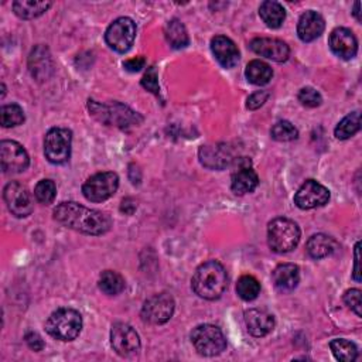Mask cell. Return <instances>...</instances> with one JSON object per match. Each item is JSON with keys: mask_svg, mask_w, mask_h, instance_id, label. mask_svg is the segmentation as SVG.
<instances>
[{"mask_svg": "<svg viewBox=\"0 0 362 362\" xmlns=\"http://www.w3.org/2000/svg\"><path fill=\"white\" fill-rule=\"evenodd\" d=\"M52 214L58 223L86 235H103L112 228V218L107 214L74 201L58 204Z\"/></svg>", "mask_w": 362, "mask_h": 362, "instance_id": "cell-1", "label": "cell"}, {"mask_svg": "<svg viewBox=\"0 0 362 362\" xmlns=\"http://www.w3.org/2000/svg\"><path fill=\"white\" fill-rule=\"evenodd\" d=\"M226 284V270L216 260H208L199 264L191 280V286L195 294L205 300L219 298L223 294Z\"/></svg>", "mask_w": 362, "mask_h": 362, "instance_id": "cell-2", "label": "cell"}, {"mask_svg": "<svg viewBox=\"0 0 362 362\" xmlns=\"http://www.w3.org/2000/svg\"><path fill=\"white\" fill-rule=\"evenodd\" d=\"M88 109L90 115L106 126H115L119 129H130L139 126L143 122V117L130 109L129 106L120 102L99 103L96 100L88 102Z\"/></svg>", "mask_w": 362, "mask_h": 362, "instance_id": "cell-3", "label": "cell"}, {"mask_svg": "<svg viewBox=\"0 0 362 362\" xmlns=\"http://www.w3.org/2000/svg\"><path fill=\"white\" fill-rule=\"evenodd\" d=\"M45 329L55 339L72 341L81 334L82 317L74 308H58L48 317Z\"/></svg>", "mask_w": 362, "mask_h": 362, "instance_id": "cell-4", "label": "cell"}, {"mask_svg": "<svg viewBox=\"0 0 362 362\" xmlns=\"http://www.w3.org/2000/svg\"><path fill=\"white\" fill-rule=\"evenodd\" d=\"M300 242V228L287 218H276L267 226V243L276 253H287Z\"/></svg>", "mask_w": 362, "mask_h": 362, "instance_id": "cell-5", "label": "cell"}, {"mask_svg": "<svg viewBox=\"0 0 362 362\" xmlns=\"http://www.w3.org/2000/svg\"><path fill=\"white\" fill-rule=\"evenodd\" d=\"M195 351L204 356H216L226 348V338L221 328L212 324H201L191 332Z\"/></svg>", "mask_w": 362, "mask_h": 362, "instance_id": "cell-6", "label": "cell"}, {"mask_svg": "<svg viewBox=\"0 0 362 362\" xmlns=\"http://www.w3.org/2000/svg\"><path fill=\"white\" fill-rule=\"evenodd\" d=\"M72 132L65 127H52L44 139V154L52 164H64L71 156Z\"/></svg>", "mask_w": 362, "mask_h": 362, "instance_id": "cell-7", "label": "cell"}, {"mask_svg": "<svg viewBox=\"0 0 362 362\" xmlns=\"http://www.w3.org/2000/svg\"><path fill=\"white\" fill-rule=\"evenodd\" d=\"M117 174L112 171H105L89 177L82 185V194L90 202H102L109 199L117 191Z\"/></svg>", "mask_w": 362, "mask_h": 362, "instance_id": "cell-8", "label": "cell"}, {"mask_svg": "<svg viewBox=\"0 0 362 362\" xmlns=\"http://www.w3.org/2000/svg\"><path fill=\"white\" fill-rule=\"evenodd\" d=\"M136 37V24L130 17L116 18L105 33L106 44L116 52H127Z\"/></svg>", "mask_w": 362, "mask_h": 362, "instance_id": "cell-9", "label": "cell"}, {"mask_svg": "<svg viewBox=\"0 0 362 362\" xmlns=\"http://www.w3.org/2000/svg\"><path fill=\"white\" fill-rule=\"evenodd\" d=\"M175 308L174 298L168 293H157L148 297L141 307V318L154 325L167 322Z\"/></svg>", "mask_w": 362, "mask_h": 362, "instance_id": "cell-10", "label": "cell"}, {"mask_svg": "<svg viewBox=\"0 0 362 362\" xmlns=\"http://www.w3.org/2000/svg\"><path fill=\"white\" fill-rule=\"evenodd\" d=\"M110 344L120 356H133L140 349V338L136 329L124 322H116L110 329Z\"/></svg>", "mask_w": 362, "mask_h": 362, "instance_id": "cell-11", "label": "cell"}, {"mask_svg": "<svg viewBox=\"0 0 362 362\" xmlns=\"http://www.w3.org/2000/svg\"><path fill=\"white\" fill-rule=\"evenodd\" d=\"M3 199L8 211L17 216L24 218L33 212V198L27 187L17 181L8 182L3 189Z\"/></svg>", "mask_w": 362, "mask_h": 362, "instance_id": "cell-12", "label": "cell"}, {"mask_svg": "<svg viewBox=\"0 0 362 362\" xmlns=\"http://www.w3.org/2000/svg\"><path fill=\"white\" fill-rule=\"evenodd\" d=\"M0 163L1 170L6 174H16L24 171L30 158L24 147L14 140H1L0 141Z\"/></svg>", "mask_w": 362, "mask_h": 362, "instance_id": "cell-13", "label": "cell"}, {"mask_svg": "<svg viewBox=\"0 0 362 362\" xmlns=\"http://www.w3.org/2000/svg\"><path fill=\"white\" fill-rule=\"evenodd\" d=\"M328 188L315 180H307L294 195V204L300 209H313L317 206H322L328 202Z\"/></svg>", "mask_w": 362, "mask_h": 362, "instance_id": "cell-14", "label": "cell"}, {"mask_svg": "<svg viewBox=\"0 0 362 362\" xmlns=\"http://www.w3.org/2000/svg\"><path fill=\"white\" fill-rule=\"evenodd\" d=\"M236 164L238 167L232 173V178H230L232 191L238 195L252 192L259 184V177L256 171L250 167V160L246 157H242V158H238Z\"/></svg>", "mask_w": 362, "mask_h": 362, "instance_id": "cell-15", "label": "cell"}, {"mask_svg": "<svg viewBox=\"0 0 362 362\" xmlns=\"http://www.w3.org/2000/svg\"><path fill=\"white\" fill-rule=\"evenodd\" d=\"M249 47L255 54L276 62H284L290 55L288 45L284 41L277 38H267V37L253 38Z\"/></svg>", "mask_w": 362, "mask_h": 362, "instance_id": "cell-16", "label": "cell"}, {"mask_svg": "<svg viewBox=\"0 0 362 362\" xmlns=\"http://www.w3.org/2000/svg\"><path fill=\"white\" fill-rule=\"evenodd\" d=\"M328 45L331 51L342 59L354 58L358 51V41L354 33L345 27H338L331 31Z\"/></svg>", "mask_w": 362, "mask_h": 362, "instance_id": "cell-17", "label": "cell"}, {"mask_svg": "<svg viewBox=\"0 0 362 362\" xmlns=\"http://www.w3.org/2000/svg\"><path fill=\"white\" fill-rule=\"evenodd\" d=\"M199 161L206 168L223 170L232 161V154L226 144H208L199 148Z\"/></svg>", "mask_w": 362, "mask_h": 362, "instance_id": "cell-18", "label": "cell"}, {"mask_svg": "<svg viewBox=\"0 0 362 362\" xmlns=\"http://www.w3.org/2000/svg\"><path fill=\"white\" fill-rule=\"evenodd\" d=\"M211 49L216 61L226 69L233 68L239 62V49L226 35H215L211 40Z\"/></svg>", "mask_w": 362, "mask_h": 362, "instance_id": "cell-19", "label": "cell"}, {"mask_svg": "<svg viewBox=\"0 0 362 362\" xmlns=\"http://www.w3.org/2000/svg\"><path fill=\"white\" fill-rule=\"evenodd\" d=\"M324 28V17L314 10H307L305 13H303L297 23V34L304 42H310L318 38L322 34Z\"/></svg>", "mask_w": 362, "mask_h": 362, "instance_id": "cell-20", "label": "cell"}, {"mask_svg": "<svg viewBox=\"0 0 362 362\" xmlns=\"http://www.w3.org/2000/svg\"><path fill=\"white\" fill-rule=\"evenodd\" d=\"M245 322L247 331L257 338L267 335L274 328L273 315L260 308H250L245 311Z\"/></svg>", "mask_w": 362, "mask_h": 362, "instance_id": "cell-21", "label": "cell"}, {"mask_svg": "<svg viewBox=\"0 0 362 362\" xmlns=\"http://www.w3.org/2000/svg\"><path fill=\"white\" fill-rule=\"evenodd\" d=\"M273 284L280 293L293 291L300 281V270L294 263H281L272 273Z\"/></svg>", "mask_w": 362, "mask_h": 362, "instance_id": "cell-22", "label": "cell"}, {"mask_svg": "<svg viewBox=\"0 0 362 362\" xmlns=\"http://www.w3.org/2000/svg\"><path fill=\"white\" fill-rule=\"evenodd\" d=\"M28 66H30L31 75L35 76L38 81L47 79L49 75L47 71L49 72L52 71V61L48 54V49L42 45L35 47L30 54Z\"/></svg>", "mask_w": 362, "mask_h": 362, "instance_id": "cell-23", "label": "cell"}, {"mask_svg": "<svg viewBox=\"0 0 362 362\" xmlns=\"http://www.w3.org/2000/svg\"><path fill=\"white\" fill-rule=\"evenodd\" d=\"M337 247H338L337 240L325 233H315L310 236V239L305 243V249L313 259L327 257L331 253H334Z\"/></svg>", "mask_w": 362, "mask_h": 362, "instance_id": "cell-24", "label": "cell"}, {"mask_svg": "<svg viewBox=\"0 0 362 362\" xmlns=\"http://www.w3.org/2000/svg\"><path fill=\"white\" fill-rule=\"evenodd\" d=\"M259 16L267 27L279 28L286 18V10L280 3L273 0H266L259 7Z\"/></svg>", "mask_w": 362, "mask_h": 362, "instance_id": "cell-25", "label": "cell"}, {"mask_svg": "<svg viewBox=\"0 0 362 362\" xmlns=\"http://www.w3.org/2000/svg\"><path fill=\"white\" fill-rule=\"evenodd\" d=\"M164 35H165L167 42L175 49L185 48L189 42L187 28L178 18H173L165 24Z\"/></svg>", "mask_w": 362, "mask_h": 362, "instance_id": "cell-26", "label": "cell"}, {"mask_svg": "<svg viewBox=\"0 0 362 362\" xmlns=\"http://www.w3.org/2000/svg\"><path fill=\"white\" fill-rule=\"evenodd\" d=\"M245 76L250 83L262 86V85H266L270 82V79L273 76V69L270 68L269 64H266L260 59H253L246 65Z\"/></svg>", "mask_w": 362, "mask_h": 362, "instance_id": "cell-27", "label": "cell"}, {"mask_svg": "<svg viewBox=\"0 0 362 362\" xmlns=\"http://www.w3.org/2000/svg\"><path fill=\"white\" fill-rule=\"evenodd\" d=\"M51 7V1H34V0H18L13 3L16 16L24 20L35 18L45 13Z\"/></svg>", "mask_w": 362, "mask_h": 362, "instance_id": "cell-28", "label": "cell"}, {"mask_svg": "<svg viewBox=\"0 0 362 362\" xmlns=\"http://www.w3.org/2000/svg\"><path fill=\"white\" fill-rule=\"evenodd\" d=\"M99 288L107 294V296H116L119 293L123 291L124 288V279L122 277V274H119L117 272L113 270H105L102 272V274L99 276V281H98Z\"/></svg>", "mask_w": 362, "mask_h": 362, "instance_id": "cell-29", "label": "cell"}, {"mask_svg": "<svg viewBox=\"0 0 362 362\" xmlns=\"http://www.w3.org/2000/svg\"><path fill=\"white\" fill-rule=\"evenodd\" d=\"M361 129V113L359 110H355L352 113H348L337 126L334 130V134L339 140L349 139Z\"/></svg>", "mask_w": 362, "mask_h": 362, "instance_id": "cell-30", "label": "cell"}, {"mask_svg": "<svg viewBox=\"0 0 362 362\" xmlns=\"http://www.w3.org/2000/svg\"><path fill=\"white\" fill-rule=\"evenodd\" d=\"M329 348L334 356L342 362H352L358 358V348L354 342L345 338H337L329 342Z\"/></svg>", "mask_w": 362, "mask_h": 362, "instance_id": "cell-31", "label": "cell"}, {"mask_svg": "<svg viewBox=\"0 0 362 362\" xmlns=\"http://www.w3.org/2000/svg\"><path fill=\"white\" fill-rule=\"evenodd\" d=\"M236 293L245 301L255 300L260 293V283L250 274L242 276L236 283Z\"/></svg>", "mask_w": 362, "mask_h": 362, "instance_id": "cell-32", "label": "cell"}, {"mask_svg": "<svg viewBox=\"0 0 362 362\" xmlns=\"http://www.w3.org/2000/svg\"><path fill=\"white\" fill-rule=\"evenodd\" d=\"M0 122L3 127H14L24 122V112L17 103L4 105L0 109Z\"/></svg>", "mask_w": 362, "mask_h": 362, "instance_id": "cell-33", "label": "cell"}, {"mask_svg": "<svg viewBox=\"0 0 362 362\" xmlns=\"http://www.w3.org/2000/svg\"><path fill=\"white\" fill-rule=\"evenodd\" d=\"M270 136L277 141H291L298 137V130L288 120H279L272 127Z\"/></svg>", "mask_w": 362, "mask_h": 362, "instance_id": "cell-34", "label": "cell"}, {"mask_svg": "<svg viewBox=\"0 0 362 362\" xmlns=\"http://www.w3.org/2000/svg\"><path fill=\"white\" fill-rule=\"evenodd\" d=\"M34 195L38 202L44 205H49L54 202L57 195V187L52 180H41L34 188Z\"/></svg>", "mask_w": 362, "mask_h": 362, "instance_id": "cell-35", "label": "cell"}, {"mask_svg": "<svg viewBox=\"0 0 362 362\" xmlns=\"http://www.w3.org/2000/svg\"><path fill=\"white\" fill-rule=\"evenodd\" d=\"M298 100L301 102V105L307 106V107H317L321 105L322 102V98L320 95L318 90H315L314 88L311 86H305L303 89H300L298 95H297Z\"/></svg>", "mask_w": 362, "mask_h": 362, "instance_id": "cell-36", "label": "cell"}, {"mask_svg": "<svg viewBox=\"0 0 362 362\" xmlns=\"http://www.w3.org/2000/svg\"><path fill=\"white\" fill-rule=\"evenodd\" d=\"M344 303L358 315L362 317L361 311V290L359 288H349L344 294Z\"/></svg>", "mask_w": 362, "mask_h": 362, "instance_id": "cell-37", "label": "cell"}, {"mask_svg": "<svg viewBox=\"0 0 362 362\" xmlns=\"http://www.w3.org/2000/svg\"><path fill=\"white\" fill-rule=\"evenodd\" d=\"M141 86L147 90H150L151 93L154 95H158L160 93V86H158V76H157V72L156 69L151 66L147 69V72L143 75L141 78Z\"/></svg>", "mask_w": 362, "mask_h": 362, "instance_id": "cell-38", "label": "cell"}, {"mask_svg": "<svg viewBox=\"0 0 362 362\" xmlns=\"http://www.w3.org/2000/svg\"><path fill=\"white\" fill-rule=\"evenodd\" d=\"M269 98V92L267 90H257L255 93H252L249 98H247V102H246V107L247 109H257L260 107Z\"/></svg>", "mask_w": 362, "mask_h": 362, "instance_id": "cell-39", "label": "cell"}, {"mask_svg": "<svg viewBox=\"0 0 362 362\" xmlns=\"http://www.w3.org/2000/svg\"><path fill=\"white\" fill-rule=\"evenodd\" d=\"M25 342L30 349L33 351H41L44 348V341L37 332H27L25 334Z\"/></svg>", "mask_w": 362, "mask_h": 362, "instance_id": "cell-40", "label": "cell"}, {"mask_svg": "<svg viewBox=\"0 0 362 362\" xmlns=\"http://www.w3.org/2000/svg\"><path fill=\"white\" fill-rule=\"evenodd\" d=\"M146 64V59L144 57H136V58H132V59H127L123 62V66L126 71L129 72H137L140 71Z\"/></svg>", "mask_w": 362, "mask_h": 362, "instance_id": "cell-41", "label": "cell"}, {"mask_svg": "<svg viewBox=\"0 0 362 362\" xmlns=\"http://www.w3.org/2000/svg\"><path fill=\"white\" fill-rule=\"evenodd\" d=\"M359 246L361 242H356L355 245V250H354V256H355V266H354V279L356 281H361V269H359Z\"/></svg>", "mask_w": 362, "mask_h": 362, "instance_id": "cell-42", "label": "cell"}, {"mask_svg": "<svg viewBox=\"0 0 362 362\" xmlns=\"http://www.w3.org/2000/svg\"><path fill=\"white\" fill-rule=\"evenodd\" d=\"M358 8H359V1H356V3H355V7H354V16L356 17V20H358V21H361V16H359V10H358Z\"/></svg>", "mask_w": 362, "mask_h": 362, "instance_id": "cell-43", "label": "cell"}]
</instances>
